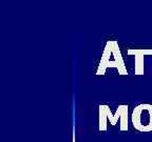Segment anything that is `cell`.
I'll use <instances>...</instances> for the list:
<instances>
[{
    "label": "cell",
    "instance_id": "6da1fadb",
    "mask_svg": "<svg viewBox=\"0 0 152 142\" xmlns=\"http://www.w3.org/2000/svg\"><path fill=\"white\" fill-rule=\"evenodd\" d=\"M109 67L110 69L111 67L116 69L121 75H128V71H127L125 61H124L123 56H121L119 45L117 41L115 40L108 41L106 46H104L96 74L104 75Z\"/></svg>",
    "mask_w": 152,
    "mask_h": 142
},
{
    "label": "cell",
    "instance_id": "7a4b0ae2",
    "mask_svg": "<svg viewBox=\"0 0 152 142\" xmlns=\"http://www.w3.org/2000/svg\"><path fill=\"white\" fill-rule=\"evenodd\" d=\"M118 119L121 121V130H128V106L127 105H119L114 115L108 105H99V130H107L109 121L111 125H117Z\"/></svg>",
    "mask_w": 152,
    "mask_h": 142
},
{
    "label": "cell",
    "instance_id": "3957f363",
    "mask_svg": "<svg viewBox=\"0 0 152 142\" xmlns=\"http://www.w3.org/2000/svg\"><path fill=\"white\" fill-rule=\"evenodd\" d=\"M133 126L140 132H151L152 130V105L151 104H140L132 113Z\"/></svg>",
    "mask_w": 152,
    "mask_h": 142
},
{
    "label": "cell",
    "instance_id": "277c9868",
    "mask_svg": "<svg viewBox=\"0 0 152 142\" xmlns=\"http://www.w3.org/2000/svg\"><path fill=\"white\" fill-rule=\"evenodd\" d=\"M129 55H134L135 59V71L136 75H142L145 72V56L146 55H152L151 49H129Z\"/></svg>",
    "mask_w": 152,
    "mask_h": 142
}]
</instances>
